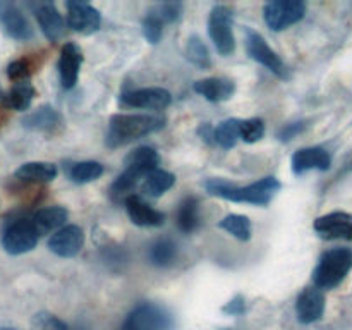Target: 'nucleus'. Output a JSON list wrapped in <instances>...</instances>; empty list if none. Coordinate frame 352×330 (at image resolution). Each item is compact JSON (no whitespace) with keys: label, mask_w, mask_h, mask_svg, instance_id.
<instances>
[{"label":"nucleus","mask_w":352,"mask_h":330,"mask_svg":"<svg viewBox=\"0 0 352 330\" xmlns=\"http://www.w3.org/2000/svg\"><path fill=\"white\" fill-rule=\"evenodd\" d=\"M265 136V122L261 119H246L239 124V140L244 143H256Z\"/></svg>","instance_id":"32"},{"label":"nucleus","mask_w":352,"mask_h":330,"mask_svg":"<svg viewBox=\"0 0 352 330\" xmlns=\"http://www.w3.org/2000/svg\"><path fill=\"white\" fill-rule=\"evenodd\" d=\"M102 174L103 165L100 164V162L93 160L79 162V164L72 165V168L69 170V175H71V179L76 184H86V182L96 181Z\"/></svg>","instance_id":"31"},{"label":"nucleus","mask_w":352,"mask_h":330,"mask_svg":"<svg viewBox=\"0 0 352 330\" xmlns=\"http://www.w3.org/2000/svg\"><path fill=\"white\" fill-rule=\"evenodd\" d=\"M280 188L282 184L277 177H263L250 186H236L226 179H208L205 182L208 195L234 203H250L258 206H267Z\"/></svg>","instance_id":"1"},{"label":"nucleus","mask_w":352,"mask_h":330,"mask_svg":"<svg viewBox=\"0 0 352 330\" xmlns=\"http://www.w3.org/2000/svg\"><path fill=\"white\" fill-rule=\"evenodd\" d=\"M175 222L181 232L191 234L199 227L201 217H199V201L196 196H188L182 199V203L177 208V217Z\"/></svg>","instance_id":"22"},{"label":"nucleus","mask_w":352,"mask_h":330,"mask_svg":"<svg viewBox=\"0 0 352 330\" xmlns=\"http://www.w3.org/2000/svg\"><path fill=\"white\" fill-rule=\"evenodd\" d=\"M306 6L301 0H275L268 2L263 9L265 23L270 30L282 31L305 17Z\"/></svg>","instance_id":"6"},{"label":"nucleus","mask_w":352,"mask_h":330,"mask_svg":"<svg viewBox=\"0 0 352 330\" xmlns=\"http://www.w3.org/2000/svg\"><path fill=\"white\" fill-rule=\"evenodd\" d=\"M34 98V86L30 81H19L10 88L6 96V107L23 112L30 109L31 102Z\"/></svg>","instance_id":"25"},{"label":"nucleus","mask_w":352,"mask_h":330,"mask_svg":"<svg viewBox=\"0 0 352 330\" xmlns=\"http://www.w3.org/2000/svg\"><path fill=\"white\" fill-rule=\"evenodd\" d=\"M186 55H188L189 60L195 65H198L199 69H208L212 65V57H210V50L205 45V41L199 36L192 34L188 38V43H186Z\"/></svg>","instance_id":"30"},{"label":"nucleus","mask_w":352,"mask_h":330,"mask_svg":"<svg viewBox=\"0 0 352 330\" xmlns=\"http://www.w3.org/2000/svg\"><path fill=\"white\" fill-rule=\"evenodd\" d=\"M352 268V251L349 248H333L322 254L315 272L313 282L318 289H336Z\"/></svg>","instance_id":"3"},{"label":"nucleus","mask_w":352,"mask_h":330,"mask_svg":"<svg viewBox=\"0 0 352 330\" xmlns=\"http://www.w3.org/2000/svg\"><path fill=\"white\" fill-rule=\"evenodd\" d=\"M31 72H33V67H31L28 58H17V60L10 62V64L7 65V76L16 82L28 81Z\"/></svg>","instance_id":"35"},{"label":"nucleus","mask_w":352,"mask_h":330,"mask_svg":"<svg viewBox=\"0 0 352 330\" xmlns=\"http://www.w3.org/2000/svg\"><path fill=\"white\" fill-rule=\"evenodd\" d=\"M38 237L33 220L17 219L3 230L2 246L9 254H24L36 246Z\"/></svg>","instance_id":"7"},{"label":"nucleus","mask_w":352,"mask_h":330,"mask_svg":"<svg viewBox=\"0 0 352 330\" xmlns=\"http://www.w3.org/2000/svg\"><path fill=\"white\" fill-rule=\"evenodd\" d=\"M292 172L296 175H301L309 170H329L332 165V158L325 148L309 146L301 148L292 155Z\"/></svg>","instance_id":"15"},{"label":"nucleus","mask_w":352,"mask_h":330,"mask_svg":"<svg viewBox=\"0 0 352 330\" xmlns=\"http://www.w3.org/2000/svg\"><path fill=\"white\" fill-rule=\"evenodd\" d=\"M124 205H126L127 215H129L131 222L134 226L140 227H160L164 226L165 215L158 210L151 208L143 198L136 195H129L124 199Z\"/></svg>","instance_id":"17"},{"label":"nucleus","mask_w":352,"mask_h":330,"mask_svg":"<svg viewBox=\"0 0 352 330\" xmlns=\"http://www.w3.org/2000/svg\"><path fill=\"white\" fill-rule=\"evenodd\" d=\"M24 127L33 131H45V133H50L55 127H58L62 124L60 113L57 112L52 107H40L34 112L28 113L23 120Z\"/></svg>","instance_id":"23"},{"label":"nucleus","mask_w":352,"mask_h":330,"mask_svg":"<svg viewBox=\"0 0 352 330\" xmlns=\"http://www.w3.org/2000/svg\"><path fill=\"white\" fill-rule=\"evenodd\" d=\"M208 33L220 55L229 57L236 52V38L232 30V12L226 6L213 7L208 17Z\"/></svg>","instance_id":"4"},{"label":"nucleus","mask_w":352,"mask_h":330,"mask_svg":"<svg viewBox=\"0 0 352 330\" xmlns=\"http://www.w3.org/2000/svg\"><path fill=\"white\" fill-rule=\"evenodd\" d=\"M325 313V294L318 287H306L302 289L301 294L296 301V315L301 323H315Z\"/></svg>","instance_id":"14"},{"label":"nucleus","mask_w":352,"mask_h":330,"mask_svg":"<svg viewBox=\"0 0 352 330\" xmlns=\"http://www.w3.org/2000/svg\"><path fill=\"white\" fill-rule=\"evenodd\" d=\"M143 34L144 38L153 45H157L158 41L162 40V34H164V23H162V19L153 12V10H150V12L146 14V17H144Z\"/></svg>","instance_id":"33"},{"label":"nucleus","mask_w":352,"mask_h":330,"mask_svg":"<svg viewBox=\"0 0 352 330\" xmlns=\"http://www.w3.org/2000/svg\"><path fill=\"white\" fill-rule=\"evenodd\" d=\"M313 227L323 239H352V215L347 212H332L318 217Z\"/></svg>","instance_id":"11"},{"label":"nucleus","mask_w":352,"mask_h":330,"mask_svg":"<svg viewBox=\"0 0 352 330\" xmlns=\"http://www.w3.org/2000/svg\"><path fill=\"white\" fill-rule=\"evenodd\" d=\"M85 246V232L79 226H65L48 239L52 253L60 258H74Z\"/></svg>","instance_id":"12"},{"label":"nucleus","mask_w":352,"mask_h":330,"mask_svg":"<svg viewBox=\"0 0 352 330\" xmlns=\"http://www.w3.org/2000/svg\"><path fill=\"white\" fill-rule=\"evenodd\" d=\"M305 129V124L302 122H294V124H287L285 127H282V131L278 133V138H280L282 141H289L292 140V138L296 136V134H299L301 131Z\"/></svg>","instance_id":"38"},{"label":"nucleus","mask_w":352,"mask_h":330,"mask_svg":"<svg viewBox=\"0 0 352 330\" xmlns=\"http://www.w3.org/2000/svg\"><path fill=\"white\" fill-rule=\"evenodd\" d=\"M222 311L226 313V315H232V316L243 315V313L246 311V301H244L243 296H236V298H232L226 306H223Z\"/></svg>","instance_id":"37"},{"label":"nucleus","mask_w":352,"mask_h":330,"mask_svg":"<svg viewBox=\"0 0 352 330\" xmlns=\"http://www.w3.org/2000/svg\"><path fill=\"white\" fill-rule=\"evenodd\" d=\"M158 153L151 146H140L134 151H131L126 158V165H133V167L141 168L143 172L150 174L151 170L158 168Z\"/></svg>","instance_id":"29"},{"label":"nucleus","mask_w":352,"mask_h":330,"mask_svg":"<svg viewBox=\"0 0 352 330\" xmlns=\"http://www.w3.org/2000/svg\"><path fill=\"white\" fill-rule=\"evenodd\" d=\"M57 174V165L50 162H28L16 170V177L24 182H50Z\"/></svg>","instance_id":"20"},{"label":"nucleus","mask_w":352,"mask_h":330,"mask_svg":"<svg viewBox=\"0 0 352 330\" xmlns=\"http://www.w3.org/2000/svg\"><path fill=\"white\" fill-rule=\"evenodd\" d=\"M124 330H170L172 318L162 306L141 302L127 315Z\"/></svg>","instance_id":"5"},{"label":"nucleus","mask_w":352,"mask_h":330,"mask_svg":"<svg viewBox=\"0 0 352 330\" xmlns=\"http://www.w3.org/2000/svg\"><path fill=\"white\" fill-rule=\"evenodd\" d=\"M199 136L205 141H208V143H213V127L210 126V124H203V126L199 127Z\"/></svg>","instance_id":"39"},{"label":"nucleus","mask_w":352,"mask_h":330,"mask_svg":"<svg viewBox=\"0 0 352 330\" xmlns=\"http://www.w3.org/2000/svg\"><path fill=\"white\" fill-rule=\"evenodd\" d=\"M177 258V246L172 239L168 237H160V239L155 241L150 246V251H148V260H150L151 265L155 267H170L172 263Z\"/></svg>","instance_id":"24"},{"label":"nucleus","mask_w":352,"mask_h":330,"mask_svg":"<svg viewBox=\"0 0 352 330\" xmlns=\"http://www.w3.org/2000/svg\"><path fill=\"white\" fill-rule=\"evenodd\" d=\"M82 64V52L78 45L65 43L60 50L58 57V76H60V85L64 89L74 88L78 82L79 69Z\"/></svg>","instance_id":"16"},{"label":"nucleus","mask_w":352,"mask_h":330,"mask_svg":"<svg viewBox=\"0 0 352 330\" xmlns=\"http://www.w3.org/2000/svg\"><path fill=\"white\" fill-rule=\"evenodd\" d=\"M239 119H227L213 127V143L223 150H230L239 141Z\"/></svg>","instance_id":"27"},{"label":"nucleus","mask_w":352,"mask_h":330,"mask_svg":"<svg viewBox=\"0 0 352 330\" xmlns=\"http://www.w3.org/2000/svg\"><path fill=\"white\" fill-rule=\"evenodd\" d=\"M227 330H229V329H227Z\"/></svg>","instance_id":"41"},{"label":"nucleus","mask_w":352,"mask_h":330,"mask_svg":"<svg viewBox=\"0 0 352 330\" xmlns=\"http://www.w3.org/2000/svg\"><path fill=\"white\" fill-rule=\"evenodd\" d=\"M67 217V210L62 208V206H48V208L38 210V212L34 213L33 226L34 229H36L38 236H43V234L57 230L58 227L64 226Z\"/></svg>","instance_id":"21"},{"label":"nucleus","mask_w":352,"mask_h":330,"mask_svg":"<svg viewBox=\"0 0 352 330\" xmlns=\"http://www.w3.org/2000/svg\"><path fill=\"white\" fill-rule=\"evenodd\" d=\"M246 52L253 60L265 65L275 76H278V78H287V67H285L284 60L278 57L277 52H274L268 47L267 40L258 31L250 30V28L246 30Z\"/></svg>","instance_id":"8"},{"label":"nucleus","mask_w":352,"mask_h":330,"mask_svg":"<svg viewBox=\"0 0 352 330\" xmlns=\"http://www.w3.org/2000/svg\"><path fill=\"white\" fill-rule=\"evenodd\" d=\"M0 330H16V329H7V327H3V329H0Z\"/></svg>","instance_id":"40"},{"label":"nucleus","mask_w":352,"mask_h":330,"mask_svg":"<svg viewBox=\"0 0 352 330\" xmlns=\"http://www.w3.org/2000/svg\"><path fill=\"white\" fill-rule=\"evenodd\" d=\"M175 184V175L170 174L167 170H162V168H155L150 174L144 177L143 182V192L150 196H162L164 192H167L172 186Z\"/></svg>","instance_id":"26"},{"label":"nucleus","mask_w":352,"mask_h":330,"mask_svg":"<svg viewBox=\"0 0 352 330\" xmlns=\"http://www.w3.org/2000/svg\"><path fill=\"white\" fill-rule=\"evenodd\" d=\"M220 229L227 230L237 237L239 241H250L251 239V220L246 215H239V213H229L220 220Z\"/></svg>","instance_id":"28"},{"label":"nucleus","mask_w":352,"mask_h":330,"mask_svg":"<svg viewBox=\"0 0 352 330\" xmlns=\"http://www.w3.org/2000/svg\"><path fill=\"white\" fill-rule=\"evenodd\" d=\"M67 24L81 34H91L100 30L102 14L86 2H67Z\"/></svg>","instance_id":"10"},{"label":"nucleus","mask_w":352,"mask_h":330,"mask_svg":"<svg viewBox=\"0 0 352 330\" xmlns=\"http://www.w3.org/2000/svg\"><path fill=\"white\" fill-rule=\"evenodd\" d=\"M36 21L47 40L58 41L65 33V23L54 3H41L36 9Z\"/></svg>","instance_id":"18"},{"label":"nucleus","mask_w":352,"mask_h":330,"mask_svg":"<svg viewBox=\"0 0 352 330\" xmlns=\"http://www.w3.org/2000/svg\"><path fill=\"white\" fill-rule=\"evenodd\" d=\"M153 12L157 14L158 17L162 19V23H174L177 21L179 17L182 16V6L181 3L175 2H168V3H160L153 9Z\"/></svg>","instance_id":"36"},{"label":"nucleus","mask_w":352,"mask_h":330,"mask_svg":"<svg viewBox=\"0 0 352 330\" xmlns=\"http://www.w3.org/2000/svg\"><path fill=\"white\" fill-rule=\"evenodd\" d=\"M0 24H2L3 31L17 41H28L34 34L30 21L14 3L0 2Z\"/></svg>","instance_id":"13"},{"label":"nucleus","mask_w":352,"mask_h":330,"mask_svg":"<svg viewBox=\"0 0 352 330\" xmlns=\"http://www.w3.org/2000/svg\"><path fill=\"white\" fill-rule=\"evenodd\" d=\"M195 91L208 102L219 103L232 98L236 91V82L227 78H206L195 82Z\"/></svg>","instance_id":"19"},{"label":"nucleus","mask_w":352,"mask_h":330,"mask_svg":"<svg viewBox=\"0 0 352 330\" xmlns=\"http://www.w3.org/2000/svg\"><path fill=\"white\" fill-rule=\"evenodd\" d=\"M31 330H69L67 325L50 313H36L31 320Z\"/></svg>","instance_id":"34"},{"label":"nucleus","mask_w":352,"mask_h":330,"mask_svg":"<svg viewBox=\"0 0 352 330\" xmlns=\"http://www.w3.org/2000/svg\"><path fill=\"white\" fill-rule=\"evenodd\" d=\"M165 126V119L148 113H117L110 119L105 143L109 148L129 144L140 138L157 133Z\"/></svg>","instance_id":"2"},{"label":"nucleus","mask_w":352,"mask_h":330,"mask_svg":"<svg viewBox=\"0 0 352 330\" xmlns=\"http://www.w3.org/2000/svg\"><path fill=\"white\" fill-rule=\"evenodd\" d=\"M120 102L126 107L144 110H164L170 105L172 95L164 88H141L120 95Z\"/></svg>","instance_id":"9"}]
</instances>
